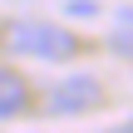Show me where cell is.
<instances>
[{
  "mask_svg": "<svg viewBox=\"0 0 133 133\" xmlns=\"http://www.w3.org/2000/svg\"><path fill=\"white\" fill-rule=\"evenodd\" d=\"M5 44H10L15 54L49 59V64H64V59H74V49H79V39H74L69 30L49 25V20H15V25L5 30Z\"/></svg>",
  "mask_w": 133,
  "mask_h": 133,
  "instance_id": "1",
  "label": "cell"
},
{
  "mask_svg": "<svg viewBox=\"0 0 133 133\" xmlns=\"http://www.w3.org/2000/svg\"><path fill=\"white\" fill-rule=\"evenodd\" d=\"M99 99H104V89H99L94 74H64V79H54L44 89V109L49 114H84Z\"/></svg>",
  "mask_w": 133,
  "mask_h": 133,
  "instance_id": "2",
  "label": "cell"
},
{
  "mask_svg": "<svg viewBox=\"0 0 133 133\" xmlns=\"http://www.w3.org/2000/svg\"><path fill=\"white\" fill-rule=\"evenodd\" d=\"M30 104V89L15 69H0V118H15L20 109Z\"/></svg>",
  "mask_w": 133,
  "mask_h": 133,
  "instance_id": "3",
  "label": "cell"
},
{
  "mask_svg": "<svg viewBox=\"0 0 133 133\" xmlns=\"http://www.w3.org/2000/svg\"><path fill=\"white\" fill-rule=\"evenodd\" d=\"M69 20H99V0H64Z\"/></svg>",
  "mask_w": 133,
  "mask_h": 133,
  "instance_id": "4",
  "label": "cell"
},
{
  "mask_svg": "<svg viewBox=\"0 0 133 133\" xmlns=\"http://www.w3.org/2000/svg\"><path fill=\"white\" fill-rule=\"evenodd\" d=\"M114 49H118V54H133V35H128V30L114 35Z\"/></svg>",
  "mask_w": 133,
  "mask_h": 133,
  "instance_id": "5",
  "label": "cell"
},
{
  "mask_svg": "<svg viewBox=\"0 0 133 133\" xmlns=\"http://www.w3.org/2000/svg\"><path fill=\"white\" fill-rule=\"evenodd\" d=\"M109 133H133V123H118V128H109Z\"/></svg>",
  "mask_w": 133,
  "mask_h": 133,
  "instance_id": "6",
  "label": "cell"
}]
</instances>
